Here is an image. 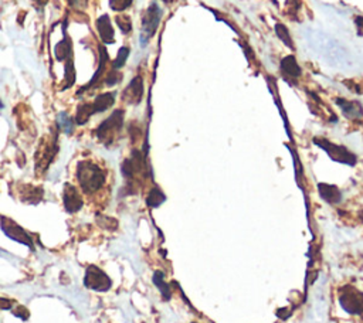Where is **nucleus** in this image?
<instances>
[{"instance_id":"11","label":"nucleus","mask_w":363,"mask_h":323,"mask_svg":"<svg viewBox=\"0 0 363 323\" xmlns=\"http://www.w3.org/2000/svg\"><path fill=\"white\" fill-rule=\"evenodd\" d=\"M336 104L339 105L342 109L343 115L349 118V119H356V118H360L363 116V108L359 102L356 101H346V99H336Z\"/></svg>"},{"instance_id":"18","label":"nucleus","mask_w":363,"mask_h":323,"mask_svg":"<svg viewBox=\"0 0 363 323\" xmlns=\"http://www.w3.org/2000/svg\"><path fill=\"white\" fill-rule=\"evenodd\" d=\"M129 55V48L128 47H121L119 48V51H118V57L115 58L113 61V70H118V68H121L124 64H125V61L128 58Z\"/></svg>"},{"instance_id":"12","label":"nucleus","mask_w":363,"mask_h":323,"mask_svg":"<svg viewBox=\"0 0 363 323\" xmlns=\"http://www.w3.org/2000/svg\"><path fill=\"white\" fill-rule=\"evenodd\" d=\"M318 190H319V196L325 200L326 203L336 204L342 200V193L336 186L332 184H326V183H319L318 184Z\"/></svg>"},{"instance_id":"23","label":"nucleus","mask_w":363,"mask_h":323,"mask_svg":"<svg viewBox=\"0 0 363 323\" xmlns=\"http://www.w3.org/2000/svg\"><path fill=\"white\" fill-rule=\"evenodd\" d=\"M12 308V302L9 299H0V309H10Z\"/></svg>"},{"instance_id":"9","label":"nucleus","mask_w":363,"mask_h":323,"mask_svg":"<svg viewBox=\"0 0 363 323\" xmlns=\"http://www.w3.org/2000/svg\"><path fill=\"white\" fill-rule=\"evenodd\" d=\"M2 228H3V231L6 233V235L10 237L12 240L23 242V244H26V245H31L30 237L24 233L22 228L17 226L16 223H13L12 220L3 218V221H2Z\"/></svg>"},{"instance_id":"7","label":"nucleus","mask_w":363,"mask_h":323,"mask_svg":"<svg viewBox=\"0 0 363 323\" xmlns=\"http://www.w3.org/2000/svg\"><path fill=\"white\" fill-rule=\"evenodd\" d=\"M63 200H64V206L68 213H76L81 207H83V195L78 190V187L73 186L67 183L64 186V195H63Z\"/></svg>"},{"instance_id":"10","label":"nucleus","mask_w":363,"mask_h":323,"mask_svg":"<svg viewBox=\"0 0 363 323\" xmlns=\"http://www.w3.org/2000/svg\"><path fill=\"white\" fill-rule=\"evenodd\" d=\"M280 70L282 73V76L285 77L287 80H296L298 77L302 74V70L299 67V64L296 62V58L294 55H287L284 57L280 62Z\"/></svg>"},{"instance_id":"8","label":"nucleus","mask_w":363,"mask_h":323,"mask_svg":"<svg viewBox=\"0 0 363 323\" xmlns=\"http://www.w3.org/2000/svg\"><path fill=\"white\" fill-rule=\"evenodd\" d=\"M142 97H144V81L141 77H135L128 84L127 90L124 91L122 99L127 101L128 104H139Z\"/></svg>"},{"instance_id":"4","label":"nucleus","mask_w":363,"mask_h":323,"mask_svg":"<svg viewBox=\"0 0 363 323\" xmlns=\"http://www.w3.org/2000/svg\"><path fill=\"white\" fill-rule=\"evenodd\" d=\"M122 123H124V112L115 111L108 119L99 125V128L97 129V135L104 143L112 142L115 135L121 131Z\"/></svg>"},{"instance_id":"2","label":"nucleus","mask_w":363,"mask_h":323,"mask_svg":"<svg viewBox=\"0 0 363 323\" xmlns=\"http://www.w3.org/2000/svg\"><path fill=\"white\" fill-rule=\"evenodd\" d=\"M314 142L317 143L319 148H322L335 162L353 166L356 163V160H357L355 155L349 149H346L345 146H342V145H335V143L329 142L326 139H322V138H315Z\"/></svg>"},{"instance_id":"22","label":"nucleus","mask_w":363,"mask_h":323,"mask_svg":"<svg viewBox=\"0 0 363 323\" xmlns=\"http://www.w3.org/2000/svg\"><path fill=\"white\" fill-rule=\"evenodd\" d=\"M355 24L356 29H357V33L363 36V16H357L355 19Z\"/></svg>"},{"instance_id":"15","label":"nucleus","mask_w":363,"mask_h":323,"mask_svg":"<svg viewBox=\"0 0 363 323\" xmlns=\"http://www.w3.org/2000/svg\"><path fill=\"white\" fill-rule=\"evenodd\" d=\"M165 200H166V197H165V195L162 193V190L158 187H155L151 190V193H149L148 199H146V203H148L149 207H159V206L163 203Z\"/></svg>"},{"instance_id":"21","label":"nucleus","mask_w":363,"mask_h":323,"mask_svg":"<svg viewBox=\"0 0 363 323\" xmlns=\"http://www.w3.org/2000/svg\"><path fill=\"white\" fill-rule=\"evenodd\" d=\"M109 5H111V8L115 12H122V10L128 9L132 5V0H111Z\"/></svg>"},{"instance_id":"17","label":"nucleus","mask_w":363,"mask_h":323,"mask_svg":"<svg viewBox=\"0 0 363 323\" xmlns=\"http://www.w3.org/2000/svg\"><path fill=\"white\" fill-rule=\"evenodd\" d=\"M153 282L156 284V285L160 288V291H162V293H163V296L166 298V299H169V296H170V291H169V288H167V285L163 282V274L162 272H155V275H153Z\"/></svg>"},{"instance_id":"6","label":"nucleus","mask_w":363,"mask_h":323,"mask_svg":"<svg viewBox=\"0 0 363 323\" xmlns=\"http://www.w3.org/2000/svg\"><path fill=\"white\" fill-rule=\"evenodd\" d=\"M162 19V10L156 3H152L149 8L146 9L144 17H142V34L141 38L146 41L156 33L159 27V23Z\"/></svg>"},{"instance_id":"13","label":"nucleus","mask_w":363,"mask_h":323,"mask_svg":"<svg viewBox=\"0 0 363 323\" xmlns=\"http://www.w3.org/2000/svg\"><path fill=\"white\" fill-rule=\"evenodd\" d=\"M97 29L99 31V37L101 40L105 43V44H111L113 43L115 40V36H113V27L112 23L109 20V17L106 15H104L102 17H99L98 22H97Z\"/></svg>"},{"instance_id":"16","label":"nucleus","mask_w":363,"mask_h":323,"mask_svg":"<svg viewBox=\"0 0 363 323\" xmlns=\"http://www.w3.org/2000/svg\"><path fill=\"white\" fill-rule=\"evenodd\" d=\"M275 33H277L278 38H280L284 44L287 45V47L294 48V43H292V38L289 36V31H288L287 26H284L282 23H278V24L275 26Z\"/></svg>"},{"instance_id":"19","label":"nucleus","mask_w":363,"mask_h":323,"mask_svg":"<svg viewBox=\"0 0 363 323\" xmlns=\"http://www.w3.org/2000/svg\"><path fill=\"white\" fill-rule=\"evenodd\" d=\"M68 50H70V45L67 44V38H66V40H63V41L58 43L57 47H55V58L58 61H63L64 58H67Z\"/></svg>"},{"instance_id":"24","label":"nucleus","mask_w":363,"mask_h":323,"mask_svg":"<svg viewBox=\"0 0 363 323\" xmlns=\"http://www.w3.org/2000/svg\"><path fill=\"white\" fill-rule=\"evenodd\" d=\"M360 218H362V221H363V211H362V213H360Z\"/></svg>"},{"instance_id":"25","label":"nucleus","mask_w":363,"mask_h":323,"mask_svg":"<svg viewBox=\"0 0 363 323\" xmlns=\"http://www.w3.org/2000/svg\"><path fill=\"white\" fill-rule=\"evenodd\" d=\"M163 2H169V0H163Z\"/></svg>"},{"instance_id":"5","label":"nucleus","mask_w":363,"mask_h":323,"mask_svg":"<svg viewBox=\"0 0 363 323\" xmlns=\"http://www.w3.org/2000/svg\"><path fill=\"white\" fill-rule=\"evenodd\" d=\"M84 285L87 286L88 289H92V291L105 292V291H108L111 288L112 282H111L109 277L101 268L95 267V265H91V267H88L87 272H85Z\"/></svg>"},{"instance_id":"14","label":"nucleus","mask_w":363,"mask_h":323,"mask_svg":"<svg viewBox=\"0 0 363 323\" xmlns=\"http://www.w3.org/2000/svg\"><path fill=\"white\" fill-rule=\"evenodd\" d=\"M115 102V92H105L102 95H99L92 104H91V111L92 115L98 112H104L106 109H109Z\"/></svg>"},{"instance_id":"3","label":"nucleus","mask_w":363,"mask_h":323,"mask_svg":"<svg viewBox=\"0 0 363 323\" xmlns=\"http://www.w3.org/2000/svg\"><path fill=\"white\" fill-rule=\"evenodd\" d=\"M340 306L348 313L352 315H363V293L352 286H346L340 291Z\"/></svg>"},{"instance_id":"1","label":"nucleus","mask_w":363,"mask_h":323,"mask_svg":"<svg viewBox=\"0 0 363 323\" xmlns=\"http://www.w3.org/2000/svg\"><path fill=\"white\" fill-rule=\"evenodd\" d=\"M76 179L81 195L91 197L97 196L105 188L108 176L105 169L99 163L91 159H83L77 165Z\"/></svg>"},{"instance_id":"20","label":"nucleus","mask_w":363,"mask_h":323,"mask_svg":"<svg viewBox=\"0 0 363 323\" xmlns=\"http://www.w3.org/2000/svg\"><path fill=\"white\" fill-rule=\"evenodd\" d=\"M116 24H118V27L121 29L124 34H128L129 31L132 30V22H131V19H129L128 16H118L116 17Z\"/></svg>"}]
</instances>
